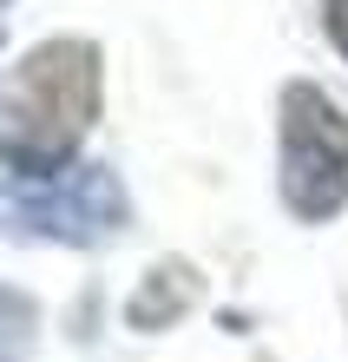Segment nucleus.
I'll use <instances>...</instances> for the list:
<instances>
[{
    "label": "nucleus",
    "instance_id": "nucleus-2",
    "mask_svg": "<svg viewBox=\"0 0 348 362\" xmlns=\"http://www.w3.org/2000/svg\"><path fill=\"white\" fill-rule=\"evenodd\" d=\"M276 119H282V158H276L282 204L302 224H329L348 204V112L322 86L296 79V86H282Z\"/></svg>",
    "mask_w": 348,
    "mask_h": 362
},
{
    "label": "nucleus",
    "instance_id": "nucleus-3",
    "mask_svg": "<svg viewBox=\"0 0 348 362\" xmlns=\"http://www.w3.org/2000/svg\"><path fill=\"white\" fill-rule=\"evenodd\" d=\"M13 218L27 230H47V238L92 244V238L125 224V191H119V178L105 172V165H92V172H66V178L40 185L33 198L13 204Z\"/></svg>",
    "mask_w": 348,
    "mask_h": 362
},
{
    "label": "nucleus",
    "instance_id": "nucleus-1",
    "mask_svg": "<svg viewBox=\"0 0 348 362\" xmlns=\"http://www.w3.org/2000/svg\"><path fill=\"white\" fill-rule=\"evenodd\" d=\"M99 119V47L92 40H47L20 59L0 99V165L27 185L66 178L79 139Z\"/></svg>",
    "mask_w": 348,
    "mask_h": 362
},
{
    "label": "nucleus",
    "instance_id": "nucleus-4",
    "mask_svg": "<svg viewBox=\"0 0 348 362\" xmlns=\"http://www.w3.org/2000/svg\"><path fill=\"white\" fill-rule=\"evenodd\" d=\"M322 27H329V40H335V53L348 59V0H322Z\"/></svg>",
    "mask_w": 348,
    "mask_h": 362
}]
</instances>
